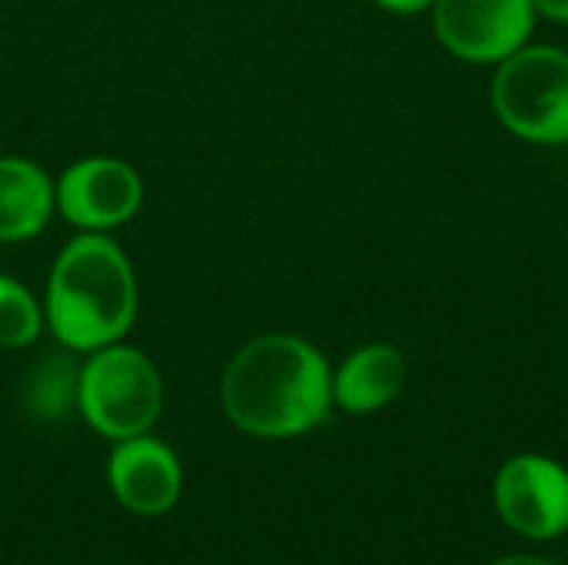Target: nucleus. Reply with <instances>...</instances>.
<instances>
[{"instance_id": "nucleus-1", "label": "nucleus", "mask_w": 568, "mask_h": 565, "mask_svg": "<svg viewBox=\"0 0 568 565\" xmlns=\"http://www.w3.org/2000/svg\"><path fill=\"white\" fill-rule=\"evenodd\" d=\"M333 373L326 356L293 333L250 340L223 373L230 423L260 440H293L326 420Z\"/></svg>"}, {"instance_id": "nucleus-2", "label": "nucleus", "mask_w": 568, "mask_h": 565, "mask_svg": "<svg viewBox=\"0 0 568 565\" xmlns=\"http://www.w3.org/2000/svg\"><path fill=\"white\" fill-rule=\"evenodd\" d=\"M40 303L47 330L63 350L93 353L120 343L140 310L133 263L110 233H80L50 263Z\"/></svg>"}, {"instance_id": "nucleus-3", "label": "nucleus", "mask_w": 568, "mask_h": 565, "mask_svg": "<svg viewBox=\"0 0 568 565\" xmlns=\"http://www.w3.org/2000/svg\"><path fill=\"white\" fill-rule=\"evenodd\" d=\"M77 410L90 430L113 443L143 436L163 413V376L143 350L123 340L110 343L87 353L77 383Z\"/></svg>"}, {"instance_id": "nucleus-4", "label": "nucleus", "mask_w": 568, "mask_h": 565, "mask_svg": "<svg viewBox=\"0 0 568 565\" xmlns=\"http://www.w3.org/2000/svg\"><path fill=\"white\" fill-rule=\"evenodd\" d=\"M493 110L519 140L568 143V50L552 43L519 47L496 63Z\"/></svg>"}, {"instance_id": "nucleus-5", "label": "nucleus", "mask_w": 568, "mask_h": 565, "mask_svg": "<svg viewBox=\"0 0 568 565\" xmlns=\"http://www.w3.org/2000/svg\"><path fill=\"white\" fill-rule=\"evenodd\" d=\"M439 43L469 63H499L529 43L536 27L532 0H433Z\"/></svg>"}, {"instance_id": "nucleus-6", "label": "nucleus", "mask_w": 568, "mask_h": 565, "mask_svg": "<svg viewBox=\"0 0 568 565\" xmlns=\"http://www.w3.org/2000/svg\"><path fill=\"white\" fill-rule=\"evenodd\" d=\"M53 183L57 213L80 233H110L143 206V180L120 157L73 160Z\"/></svg>"}, {"instance_id": "nucleus-7", "label": "nucleus", "mask_w": 568, "mask_h": 565, "mask_svg": "<svg viewBox=\"0 0 568 565\" xmlns=\"http://www.w3.org/2000/svg\"><path fill=\"white\" fill-rule=\"evenodd\" d=\"M493 496L503 523L526 539H556L568 529V470L549 456H513Z\"/></svg>"}, {"instance_id": "nucleus-8", "label": "nucleus", "mask_w": 568, "mask_h": 565, "mask_svg": "<svg viewBox=\"0 0 568 565\" xmlns=\"http://www.w3.org/2000/svg\"><path fill=\"white\" fill-rule=\"evenodd\" d=\"M106 480L123 509L136 516H160L176 506L183 470L176 453L150 433L120 440L106 463Z\"/></svg>"}, {"instance_id": "nucleus-9", "label": "nucleus", "mask_w": 568, "mask_h": 565, "mask_svg": "<svg viewBox=\"0 0 568 565\" xmlns=\"http://www.w3.org/2000/svg\"><path fill=\"white\" fill-rule=\"evenodd\" d=\"M57 213V183L30 157H0V243H27Z\"/></svg>"}, {"instance_id": "nucleus-10", "label": "nucleus", "mask_w": 568, "mask_h": 565, "mask_svg": "<svg viewBox=\"0 0 568 565\" xmlns=\"http://www.w3.org/2000/svg\"><path fill=\"white\" fill-rule=\"evenodd\" d=\"M406 386V360L389 343L353 350L333 373V403L346 413H376Z\"/></svg>"}, {"instance_id": "nucleus-11", "label": "nucleus", "mask_w": 568, "mask_h": 565, "mask_svg": "<svg viewBox=\"0 0 568 565\" xmlns=\"http://www.w3.org/2000/svg\"><path fill=\"white\" fill-rule=\"evenodd\" d=\"M77 383H80V366H73L70 356H47L40 360L23 383V396L30 413L40 420H60L67 416L70 406H77Z\"/></svg>"}, {"instance_id": "nucleus-12", "label": "nucleus", "mask_w": 568, "mask_h": 565, "mask_svg": "<svg viewBox=\"0 0 568 565\" xmlns=\"http://www.w3.org/2000/svg\"><path fill=\"white\" fill-rule=\"evenodd\" d=\"M43 326V303L20 280L0 273V350H27Z\"/></svg>"}, {"instance_id": "nucleus-13", "label": "nucleus", "mask_w": 568, "mask_h": 565, "mask_svg": "<svg viewBox=\"0 0 568 565\" xmlns=\"http://www.w3.org/2000/svg\"><path fill=\"white\" fill-rule=\"evenodd\" d=\"M376 3L389 13H419L433 7V0H376Z\"/></svg>"}, {"instance_id": "nucleus-14", "label": "nucleus", "mask_w": 568, "mask_h": 565, "mask_svg": "<svg viewBox=\"0 0 568 565\" xmlns=\"http://www.w3.org/2000/svg\"><path fill=\"white\" fill-rule=\"evenodd\" d=\"M532 3H536V13L568 23V0H532Z\"/></svg>"}, {"instance_id": "nucleus-15", "label": "nucleus", "mask_w": 568, "mask_h": 565, "mask_svg": "<svg viewBox=\"0 0 568 565\" xmlns=\"http://www.w3.org/2000/svg\"><path fill=\"white\" fill-rule=\"evenodd\" d=\"M493 565H556V563L539 559V556H506V559H496Z\"/></svg>"}]
</instances>
